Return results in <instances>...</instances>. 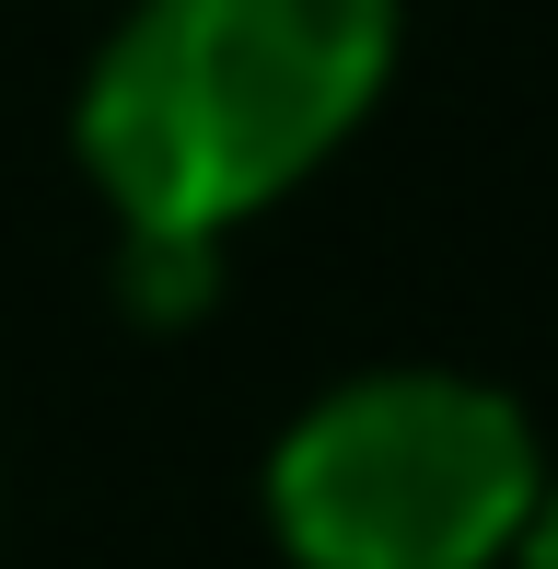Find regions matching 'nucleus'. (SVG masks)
<instances>
[{
  "label": "nucleus",
  "instance_id": "1",
  "mask_svg": "<svg viewBox=\"0 0 558 569\" xmlns=\"http://www.w3.org/2000/svg\"><path fill=\"white\" fill-rule=\"evenodd\" d=\"M408 0H129L70 82V163L117 244L233 256L396 93Z\"/></svg>",
  "mask_w": 558,
  "mask_h": 569
},
{
  "label": "nucleus",
  "instance_id": "2",
  "mask_svg": "<svg viewBox=\"0 0 558 569\" xmlns=\"http://www.w3.org/2000/svg\"><path fill=\"white\" fill-rule=\"evenodd\" d=\"M547 465L558 453L512 383L361 360L268 430L257 523L279 569H512Z\"/></svg>",
  "mask_w": 558,
  "mask_h": 569
},
{
  "label": "nucleus",
  "instance_id": "3",
  "mask_svg": "<svg viewBox=\"0 0 558 569\" xmlns=\"http://www.w3.org/2000/svg\"><path fill=\"white\" fill-rule=\"evenodd\" d=\"M512 569H558V465H547L536 511H524V535H512Z\"/></svg>",
  "mask_w": 558,
  "mask_h": 569
}]
</instances>
